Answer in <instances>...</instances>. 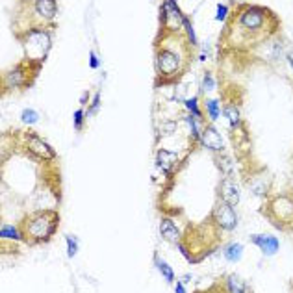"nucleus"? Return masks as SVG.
<instances>
[{
  "mask_svg": "<svg viewBox=\"0 0 293 293\" xmlns=\"http://www.w3.org/2000/svg\"><path fill=\"white\" fill-rule=\"evenodd\" d=\"M175 292L176 293H188V292H186V288H184L182 282H176V284H175Z\"/></svg>",
  "mask_w": 293,
  "mask_h": 293,
  "instance_id": "7c9ffc66",
  "label": "nucleus"
},
{
  "mask_svg": "<svg viewBox=\"0 0 293 293\" xmlns=\"http://www.w3.org/2000/svg\"><path fill=\"white\" fill-rule=\"evenodd\" d=\"M182 26H184V32H186V37H188L190 45L191 47H195V45H197V36H195V30H193V24H191L190 17H186V15H184Z\"/></svg>",
  "mask_w": 293,
  "mask_h": 293,
  "instance_id": "aec40b11",
  "label": "nucleus"
},
{
  "mask_svg": "<svg viewBox=\"0 0 293 293\" xmlns=\"http://www.w3.org/2000/svg\"><path fill=\"white\" fill-rule=\"evenodd\" d=\"M21 119L24 125H36L37 121H39V113L36 110H32V108H26L21 113Z\"/></svg>",
  "mask_w": 293,
  "mask_h": 293,
  "instance_id": "4be33fe9",
  "label": "nucleus"
},
{
  "mask_svg": "<svg viewBox=\"0 0 293 293\" xmlns=\"http://www.w3.org/2000/svg\"><path fill=\"white\" fill-rule=\"evenodd\" d=\"M223 115L227 117L228 125L232 126V128H238V126L242 125L240 108H238V106H234V104H227V106H225V110H223Z\"/></svg>",
  "mask_w": 293,
  "mask_h": 293,
  "instance_id": "dca6fc26",
  "label": "nucleus"
},
{
  "mask_svg": "<svg viewBox=\"0 0 293 293\" xmlns=\"http://www.w3.org/2000/svg\"><path fill=\"white\" fill-rule=\"evenodd\" d=\"M223 256H225V260L227 262H230V264H236V262H240L243 256V245L242 243H228L227 247L223 249Z\"/></svg>",
  "mask_w": 293,
  "mask_h": 293,
  "instance_id": "2eb2a0df",
  "label": "nucleus"
},
{
  "mask_svg": "<svg viewBox=\"0 0 293 293\" xmlns=\"http://www.w3.org/2000/svg\"><path fill=\"white\" fill-rule=\"evenodd\" d=\"M190 280H191V277H188V275H184V277H182V280H180V282H182L184 286H186V284H188V282H190Z\"/></svg>",
  "mask_w": 293,
  "mask_h": 293,
  "instance_id": "473e14b6",
  "label": "nucleus"
},
{
  "mask_svg": "<svg viewBox=\"0 0 293 293\" xmlns=\"http://www.w3.org/2000/svg\"><path fill=\"white\" fill-rule=\"evenodd\" d=\"M160 234L165 242L180 243V230L176 228L175 221L169 219V217H163V219L160 221Z\"/></svg>",
  "mask_w": 293,
  "mask_h": 293,
  "instance_id": "f8f14e48",
  "label": "nucleus"
},
{
  "mask_svg": "<svg viewBox=\"0 0 293 293\" xmlns=\"http://www.w3.org/2000/svg\"><path fill=\"white\" fill-rule=\"evenodd\" d=\"M219 197L223 202H227L228 206H238L240 204V198H242V191H240V186L230 178V176H225L219 184Z\"/></svg>",
  "mask_w": 293,
  "mask_h": 293,
  "instance_id": "6e6552de",
  "label": "nucleus"
},
{
  "mask_svg": "<svg viewBox=\"0 0 293 293\" xmlns=\"http://www.w3.org/2000/svg\"><path fill=\"white\" fill-rule=\"evenodd\" d=\"M228 17V4H225V2H219L217 4V13H215V21L223 22L225 19Z\"/></svg>",
  "mask_w": 293,
  "mask_h": 293,
  "instance_id": "a878e982",
  "label": "nucleus"
},
{
  "mask_svg": "<svg viewBox=\"0 0 293 293\" xmlns=\"http://www.w3.org/2000/svg\"><path fill=\"white\" fill-rule=\"evenodd\" d=\"M50 49V34L47 30H30L24 37V50L30 59H45Z\"/></svg>",
  "mask_w": 293,
  "mask_h": 293,
  "instance_id": "7ed1b4c3",
  "label": "nucleus"
},
{
  "mask_svg": "<svg viewBox=\"0 0 293 293\" xmlns=\"http://www.w3.org/2000/svg\"><path fill=\"white\" fill-rule=\"evenodd\" d=\"M286 59H288V63H290V67H292V69H293V50H288Z\"/></svg>",
  "mask_w": 293,
  "mask_h": 293,
  "instance_id": "2f4dec72",
  "label": "nucleus"
},
{
  "mask_svg": "<svg viewBox=\"0 0 293 293\" xmlns=\"http://www.w3.org/2000/svg\"><path fill=\"white\" fill-rule=\"evenodd\" d=\"M84 110H76L74 111V128H76V130H82V126H84Z\"/></svg>",
  "mask_w": 293,
  "mask_h": 293,
  "instance_id": "cd10ccee",
  "label": "nucleus"
},
{
  "mask_svg": "<svg viewBox=\"0 0 293 293\" xmlns=\"http://www.w3.org/2000/svg\"><path fill=\"white\" fill-rule=\"evenodd\" d=\"M98 65H100V61L97 58L95 50H91L89 52V67H91V69H98Z\"/></svg>",
  "mask_w": 293,
  "mask_h": 293,
  "instance_id": "c756f323",
  "label": "nucleus"
},
{
  "mask_svg": "<svg viewBox=\"0 0 293 293\" xmlns=\"http://www.w3.org/2000/svg\"><path fill=\"white\" fill-rule=\"evenodd\" d=\"M6 82H7V86H11V88H19V86H22V84H24V73H22V67L19 65L17 69L6 73Z\"/></svg>",
  "mask_w": 293,
  "mask_h": 293,
  "instance_id": "6ab92c4d",
  "label": "nucleus"
},
{
  "mask_svg": "<svg viewBox=\"0 0 293 293\" xmlns=\"http://www.w3.org/2000/svg\"><path fill=\"white\" fill-rule=\"evenodd\" d=\"M154 264H156V269L161 273V277L167 280L169 284H175V271L171 269V265L165 262V260H161V258H154Z\"/></svg>",
  "mask_w": 293,
  "mask_h": 293,
  "instance_id": "f3484780",
  "label": "nucleus"
},
{
  "mask_svg": "<svg viewBox=\"0 0 293 293\" xmlns=\"http://www.w3.org/2000/svg\"><path fill=\"white\" fill-rule=\"evenodd\" d=\"M202 89H206V91H213L215 89V78L212 76V73H204V76H202Z\"/></svg>",
  "mask_w": 293,
  "mask_h": 293,
  "instance_id": "bb28decb",
  "label": "nucleus"
},
{
  "mask_svg": "<svg viewBox=\"0 0 293 293\" xmlns=\"http://www.w3.org/2000/svg\"><path fill=\"white\" fill-rule=\"evenodd\" d=\"M186 123H188V126H190V130H191V138L193 140H197V141H200V126H198V121L200 119H197V117H193V115H188V117L184 119Z\"/></svg>",
  "mask_w": 293,
  "mask_h": 293,
  "instance_id": "412c9836",
  "label": "nucleus"
},
{
  "mask_svg": "<svg viewBox=\"0 0 293 293\" xmlns=\"http://www.w3.org/2000/svg\"><path fill=\"white\" fill-rule=\"evenodd\" d=\"M213 221H215V225L223 230H234L238 227V215H236L234 208L232 206H228L227 202H223L219 200L215 208H213V213H212Z\"/></svg>",
  "mask_w": 293,
  "mask_h": 293,
  "instance_id": "39448f33",
  "label": "nucleus"
},
{
  "mask_svg": "<svg viewBox=\"0 0 293 293\" xmlns=\"http://www.w3.org/2000/svg\"><path fill=\"white\" fill-rule=\"evenodd\" d=\"M269 212L267 217L271 219L275 227H279L280 230H288L286 223L293 225V198L288 195H279L269 200Z\"/></svg>",
  "mask_w": 293,
  "mask_h": 293,
  "instance_id": "f03ea898",
  "label": "nucleus"
},
{
  "mask_svg": "<svg viewBox=\"0 0 293 293\" xmlns=\"http://www.w3.org/2000/svg\"><path fill=\"white\" fill-rule=\"evenodd\" d=\"M178 165V154L171 152L167 148H160L156 152V167L160 169L161 173L165 175H173V171Z\"/></svg>",
  "mask_w": 293,
  "mask_h": 293,
  "instance_id": "9b49d317",
  "label": "nucleus"
},
{
  "mask_svg": "<svg viewBox=\"0 0 293 293\" xmlns=\"http://www.w3.org/2000/svg\"><path fill=\"white\" fill-rule=\"evenodd\" d=\"M98 106H100V93H95V98H93V104L89 106V110H88L89 115H95L97 110H98Z\"/></svg>",
  "mask_w": 293,
  "mask_h": 293,
  "instance_id": "c85d7f7f",
  "label": "nucleus"
},
{
  "mask_svg": "<svg viewBox=\"0 0 293 293\" xmlns=\"http://www.w3.org/2000/svg\"><path fill=\"white\" fill-rule=\"evenodd\" d=\"M200 143L208 148V150H212V152H221L223 150V138L219 136V132L215 130V126L213 125H204L202 126V132H200Z\"/></svg>",
  "mask_w": 293,
  "mask_h": 293,
  "instance_id": "1a4fd4ad",
  "label": "nucleus"
},
{
  "mask_svg": "<svg viewBox=\"0 0 293 293\" xmlns=\"http://www.w3.org/2000/svg\"><path fill=\"white\" fill-rule=\"evenodd\" d=\"M225 293H247V284L238 275H228L225 280Z\"/></svg>",
  "mask_w": 293,
  "mask_h": 293,
  "instance_id": "4468645a",
  "label": "nucleus"
},
{
  "mask_svg": "<svg viewBox=\"0 0 293 293\" xmlns=\"http://www.w3.org/2000/svg\"><path fill=\"white\" fill-rule=\"evenodd\" d=\"M265 15H267V11L262 9V7L249 6L240 15V26L249 30V32H258V30H262V26H264Z\"/></svg>",
  "mask_w": 293,
  "mask_h": 293,
  "instance_id": "423d86ee",
  "label": "nucleus"
},
{
  "mask_svg": "<svg viewBox=\"0 0 293 293\" xmlns=\"http://www.w3.org/2000/svg\"><path fill=\"white\" fill-rule=\"evenodd\" d=\"M0 238L2 240H11V242H22L24 240L22 232H19L17 227H9V225H2L0 227Z\"/></svg>",
  "mask_w": 293,
  "mask_h": 293,
  "instance_id": "a211bd4d",
  "label": "nucleus"
},
{
  "mask_svg": "<svg viewBox=\"0 0 293 293\" xmlns=\"http://www.w3.org/2000/svg\"><path fill=\"white\" fill-rule=\"evenodd\" d=\"M34 7H36V13L41 15V19H45V21H52L58 11V4L50 2V0H37V2H34Z\"/></svg>",
  "mask_w": 293,
  "mask_h": 293,
  "instance_id": "ddd939ff",
  "label": "nucleus"
},
{
  "mask_svg": "<svg viewBox=\"0 0 293 293\" xmlns=\"http://www.w3.org/2000/svg\"><path fill=\"white\" fill-rule=\"evenodd\" d=\"M206 110L210 113V119H212V121H217V119H219V100H215V98L206 100Z\"/></svg>",
  "mask_w": 293,
  "mask_h": 293,
  "instance_id": "393cba45",
  "label": "nucleus"
},
{
  "mask_svg": "<svg viewBox=\"0 0 293 293\" xmlns=\"http://www.w3.org/2000/svg\"><path fill=\"white\" fill-rule=\"evenodd\" d=\"M184 106H186V110L190 111V115H193V117H197L200 119V110H198V100H197V97H193V98H188L186 102H184Z\"/></svg>",
  "mask_w": 293,
  "mask_h": 293,
  "instance_id": "5701e85b",
  "label": "nucleus"
},
{
  "mask_svg": "<svg viewBox=\"0 0 293 293\" xmlns=\"http://www.w3.org/2000/svg\"><path fill=\"white\" fill-rule=\"evenodd\" d=\"M250 242L256 245L258 249L264 252L265 256H273L277 254L280 249V242L277 236H264V234H252Z\"/></svg>",
  "mask_w": 293,
  "mask_h": 293,
  "instance_id": "9d476101",
  "label": "nucleus"
},
{
  "mask_svg": "<svg viewBox=\"0 0 293 293\" xmlns=\"http://www.w3.org/2000/svg\"><path fill=\"white\" fill-rule=\"evenodd\" d=\"M26 146H28L30 152L34 154V156H37V158H41V160H47V161L56 160V152L52 150V146L45 140H41L37 134H28Z\"/></svg>",
  "mask_w": 293,
  "mask_h": 293,
  "instance_id": "0eeeda50",
  "label": "nucleus"
},
{
  "mask_svg": "<svg viewBox=\"0 0 293 293\" xmlns=\"http://www.w3.org/2000/svg\"><path fill=\"white\" fill-rule=\"evenodd\" d=\"M59 225V215L54 210H39L26 215L21 225L24 240L30 243H45L56 234Z\"/></svg>",
  "mask_w": 293,
  "mask_h": 293,
  "instance_id": "f257e3e1",
  "label": "nucleus"
},
{
  "mask_svg": "<svg viewBox=\"0 0 293 293\" xmlns=\"http://www.w3.org/2000/svg\"><path fill=\"white\" fill-rule=\"evenodd\" d=\"M65 243H67V256L69 258H74L76 256V252H78V240L74 238V236H65Z\"/></svg>",
  "mask_w": 293,
  "mask_h": 293,
  "instance_id": "b1692460",
  "label": "nucleus"
},
{
  "mask_svg": "<svg viewBox=\"0 0 293 293\" xmlns=\"http://www.w3.org/2000/svg\"><path fill=\"white\" fill-rule=\"evenodd\" d=\"M156 67L161 76H173L180 71V58L171 49H160L156 54Z\"/></svg>",
  "mask_w": 293,
  "mask_h": 293,
  "instance_id": "20e7f679",
  "label": "nucleus"
}]
</instances>
